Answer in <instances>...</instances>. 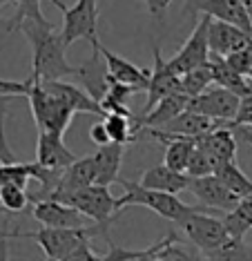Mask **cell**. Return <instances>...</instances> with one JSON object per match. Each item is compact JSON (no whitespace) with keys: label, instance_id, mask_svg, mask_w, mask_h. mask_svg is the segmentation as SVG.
Segmentation results:
<instances>
[{"label":"cell","instance_id":"cell-1","mask_svg":"<svg viewBox=\"0 0 252 261\" xmlns=\"http://www.w3.org/2000/svg\"><path fill=\"white\" fill-rule=\"evenodd\" d=\"M20 32L32 45V76L36 81H63L65 76L79 74V67L67 63V45L61 32H54L52 22L25 20Z\"/></svg>","mask_w":252,"mask_h":261},{"label":"cell","instance_id":"cell-2","mask_svg":"<svg viewBox=\"0 0 252 261\" xmlns=\"http://www.w3.org/2000/svg\"><path fill=\"white\" fill-rule=\"evenodd\" d=\"M121 186L125 188V194L118 197V205L121 210L125 205H143L147 210L157 212L163 219H170V221H183L188 215L196 210H203V207H196V205H190L181 201L177 194L172 192H161V190H152V188H145L136 181H118Z\"/></svg>","mask_w":252,"mask_h":261},{"label":"cell","instance_id":"cell-3","mask_svg":"<svg viewBox=\"0 0 252 261\" xmlns=\"http://www.w3.org/2000/svg\"><path fill=\"white\" fill-rule=\"evenodd\" d=\"M110 232V223H92V225H81V228H40L36 232H25L20 237L34 239L40 248L45 250L47 257L52 259H65L71 250L85 243L89 239H94L96 234H105Z\"/></svg>","mask_w":252,"mask_h":261},{"label":"cell","instance_id":"cell-4","mask_svg":"<svg viewBox=\"0 0 252 261\" xmlns=\"http://www.w3.org/2000/svg\"><path fill=\"white\" fill-rule=\"evenodd\" d=\"M25 98L29 100L36 127L45 129V132L65 134V129L69 127V123H71V118H74L76 112L71 110L63 98H58L56 94H52L43 83L36 81L34 76H32V85H29V92H27Z\"/></svg>","mask_w":252,"mask_h":261},{"label":"cell","instance_id":"cell-5","mask_svg":"<svg viewBox=\"0 0 252 261\" xmlns=\"http://www.w3.org/2000/svg\"><path fill=\"white\" fill-rule=\"evenodd\" d=\"M63 11V29L61 36L65 45H74L76 40H89L92 45H98V5L96 0H76L67 7L61 0H52Z\"/></svg>","mask_w":252,"mask_h":261},{"label":"cell","instance_id":"cell-6","mask_svg":"<svg viewBox=\"0 0 252 261\" xmlns=\"http://www.w3.org/2000/svg\"><path fill=\"white\" fill-rule=\"evenodd\" d=\"M179 228H181L183 234L199 248L201 254L219 250L221 246H225V243L232 239L230 232H228L225 221L219 217H212L208 207L188 215L183 221H179Z\"/></svg>","mask_w":252,"mask_h":261},{"label":"cell","instance_id":"cell-7","mask_svg":"<svg viewBox=\"0 0 252 261\" xmlns=\"http://www.w3.org/2000/svg\"><path fill=\"white\" fill-rule=\"evenodd\" d=\"M63 201L83 212L92 223H112L114 217L121 212L118 197H114L107 186H100V183H92L79 192H71Z\"/></svg>","mask_w":252,"mask_h":261},{"label":"cell","instance_id":"cell-8","mask_svg":"<svg viewBox=\"0 0 252 261\" xmlns=\"http://www.w3.org/2000/svg\"><path fill=\"white\" fill-rule=\"evenodd\" d=\"M208 27H210V16H203V18L196 22V27L192 29L190 38L183 43V47L167 61L177 74H185V72H190V69L199 67V65H206L210 61Z\"/></svg>","mask_w":252,"mask_h":261},{"label":"cell","instance_id":"cell-9","mask_svg":"<svg viewBox=\"0 0 252 261\" xmlns=\"http://www.w3.org/2000/svg\"><path fill=\"white\" fill-rule=\"evenodd\" d=\"M239 103H241V96L221 85H210L206 92H201L199 96L190 98V110L199 112V114H206L210 118H217V121H232L237 116Z\"/></svg>","mask_w":252,"mask_h":261},{"label":"cell","instance_id":"cell-10","mask_svg":"<svg viewBox=\"0 0 252 261\" xmlns=\"http://www.w3.org/2000/svg\"><path fill=\"white\" fill-rule=\"evenodd\" d=\"M188 14H203L214 20H225L252 34V18L241 0H185Z\"/></svg>","mask_w":252,"mask_h":261},{"label":"cell","instance_id":"cell-11","mask_svg":"<svg viewBox=\"0 0 252 261\" xmlns=\"http://www.w3.org/2000/svg\"><path fill=\"white\" fill-rule=\"evenodd\" d=\"M188 190L206 207H210V210H214V212H221V215L230 212L232 207L241 201V197H237V194L232 192V190L228 188L217 174L190 179V188Z\"/></svg>","mask_w":252,"mask_h":261},{"label":"cell","instance_id":"cell-12","mask_svg":"<svg viewBox=\"0 0 252 261\" xmlns=\"http://www.w3.org/2000/svg\"><path fill=\"white\" fill-rule=\"evenodd\" d=\"M152 54H154V67H152V74H149L147 103H145V108H143V114H147V112L152 110L161 98L183 92V87H181V74H177L170 67V63H167L165 58H163V54H161L159 45H154Z\"/></svg>","mask_w":252,"mask_h":261},{"label":"cell","instance_id":"cell-13","mask_svg":"<svg viewBox=\"0 0 252 261\" xmlns=\"http://www.w3.org/2000/svg\"><path fill=\"white\" fill-rule=\"evenodd\" d=\"M32 217L36 221L43 223L45 228H81V225H85V221H89L74 205L58 201V199L36 201Z\"/></svg>","mask_w":252,"mask_h":261},{"label":"cell","instance_id":"cell-14","mask_svg":"<svg viewBox=\"0 0 252 261\" xmlns=\"http://www.w3.org/2000/svg\"><path fill=\"white\" fill-rule=\"evenodd\" d=\"M76 79L81 81L83 90H85L94 100H103L110 90V72H107V63L100 54V43L92 45V56L79 67Z\"/></svg>","mask_w":252,"mask_h":261},{"label":"cell","instance_id":"cell-15","mask_svg":"<svg viewBox=\"0 0 252 261\" xmlns=\"http://www.w3.org/2000/svg\"><path fill=\"white\" fill-rule=\"evenodd\" d=\"M208 40H210V54L225 58L228 54H232V51L248 45L252 40V34L237 25H232V22L210 18Z\"/></svg>","mask_w":252,"mask_h":261},{"label":"cell","instance_id":"cell-16","mask_svg":"<svg viewBox=\"0 0 252 261\" xmlns=\"http://www.w3.org/2000/svg\"><path fill=\"white\" fill-rule=\"evenodd\" d=\"M76 159L79 156H76V154L65 145L63 134L38 129V141H36V161H38L40 165H47V168H54V170H67Z\"/></svg>","mask_w":252,"mask_h":261},{"label":"cell","instance_id":"cell-17","mask_svg":"<svg viewBox=\"0 0 252 261\" xmlns=\"http://www.w3.org/2000/svg\"><path fill=\"white\" fill-rule=\"evenodd\" d=\"M100 54H103L105 63H107V72H110V81H118V83H125V85H132L136 92H147V85H149V74L152 69H141L136 67L134 63L125 61L123 56L114 54L107 47L100 45Z\"/></svg>","mask_w":252,"mask_h":261},{"label":"cell","instance_id":"cell-18","mask_svg":"<svg viewBox=\"0 0 252 261\" xmlns=\"http://www.w3.org/2000/svg\"><path fill=\"white\" fill-rule=\"evenodd\" d=\"M223 123H228V121H217V118H210L206 114H199V112L188 108L177 118H172L165 125L154 127V129H159V132H163V134H172V136H192V139H196V136H201L206 132H212L214 127L223 125Z\"/></svg>","mask_w":252,"mask_h":261},{"label":"cell","instance_id":"cell-19","mask_svg":"<svg viewBox=\"0 0 252 261\" xmlns=\"http://www.w3.org/2000/svg\"><path fill=\"white\" fill-rule=\"evenodd\" d=\"M92 183H96V161H94V154H89V156L76 159V161L63 172L61 186H58L56 194H54L52 199L63 201L67 194L79 192V190L92 186Z\"/></svg>","mask_w":252,"mask_h":261},{"label":"cell","instance_id":"cell-20","mask_svg":"<svg viewBox=\"0 0 252 261\" xmlns=\"http://www.w3.org/2000/svg\"><path fill=\"white\" fill-rule=\"evenodd\" d=\"M40 83H43V81H40ZM43 85L52 94H56L58 98H63L74 112H87V114H96V116H100V118L107 116V112L103 110V105H100L98 100H94L85 90L71 85V83H65V81H45Z\"/></svg>","mask_w":252,"mask_h":261},{"label":"cell","instance_id":"cell-21","mask_svg":"<svg viewBox=\"0 0 252 261\" xmlns=\"http://www.w3.org/2000/svg\"><path fill=\"white\" fill-rule=\"evenodd\" d=\"M125 145L123 143H107L98 145V150L94 152L96 161V183L110 188L112 183H118V172H121Z\"/></svg>","mask_w":252,"mask_h":261},{"label":"cell","instance_id":"cell-22","mask_svg":"<svg viewBox=\"0 0 252 261\" xmlns=\"http://www.w3.org/2000/svg\"><path fill=\"white\" fill-rule=\"evenodd\" d=\"M139 183L145 188H152V190H161V192L179 194L190 188V176L185 174V172H177V170L167 168L165 163H161V165H154V168L143 172Z\"/></svg>","mask_w":252,"mask_h":261},{"label":"cell","instance_id":"cell-23","mask_svg":"<svg viewBox=\"0 0 252 261\" xmlns=\"http://www.w3.org/2000/svg\"><path fill=\"white\" fill-rule=\"evenodd\" d=\"M188 105H190V96H188V94H183V92L161 98L159 103L147 112V114L141 116L139 132H141V129H145V127H161V125H165L167 121H172V118H177L181 112L188 110Z\"/></svg>","mask_w":252,"mask_h":261},{"label":"cell","instance_id":"cell-24","mask_svg":"<svg viewBox=\"0 0 252 261\" xmlns=\"http://www.w3.org/2000/svg\"><path fill=\"white\" fill-rule=\"evenodd\" d=\"M210 65H212L214 85L225 87V90L235 92L239 96H250L252 94V81L245 74H239L237 69H232L223 56L210 54Z\"/></svg>","mask_w":252,"mask_h":261},{"label":"cell","instance_id":"cell-25","mask_svg":"<svg viewBox=\"0 0 252 261\" xmlns=\"http://www.w3.org/2000/svg\"><path fill=\"white\" fill-rule=\"evenodd\" d=\"M223 221L232 239H243L252 230V197H243L230 212H225Z\"/></svg>","mask_w":252,"mask_h":261},{"label":"cell","instance_id":"cell-26","mask_svg":"<svg viewBox=\"0 0 252 261\" xmlns=\"http://www.w3.org/2000/svg\"><path fill=\"white\" fill-rule=\"evenodd\" d=\"M214 174L219 176L221 181L225 183L237 197H252V181L243 174V170L237 165V161H228V163H221Z\"/></svg>","mask_w":252,"mask_h":261},{"label":"cell","instance_id":"cell-27","mask_svg":"<svg viewBox=\"0 0 252 261\" xmlns=\"http://www.w3.org/2000/svg\"><path fill=\"white\" fill-rule=\"evenodd\" d=\"M210 85H214V74H212V65L210 61L206 65H199V67L190 69V72L181 74V87L183 94L188 96H199L201 92H206Z\"/></svg>","mask_w":252,"mask_h":261},{"label":"cell","instance_id":"cell-28","mask_svg":"<svg viewBox=\"0 0 252 261\" xmlns=\"http://www.w3.org/2000/svg\"><path fill=\"white\" fill-rule=\"evenodd\" d=\"M199 261H252V248L245 246L243 239H230L219 250L201 254Z\"/></svg>","mask_w":252,"mask_h":261},{"label":"cell","instance_id":"cell-29","mask_svg":"<svg viewBox=\"0 0 252 261\" xmlns=\"http://www.w3.org/2000/svg\"><path fill=\"white\" fill-rule=\"evenodd\" d=\"M103 121H105V127H107V134H110L112 143L128 145V143L134 141V134H132V132H136V125H134V121H130L128 116L107 114Z\"/></svg>","mask_w":252,"mask_h":261},{"label":"cell","instance_id":"cell-30","mask_svg":"<svg viewBox=\"0 0 252 261\" xmlns=\"http://www.w3.org/2000/svg\"><path fill=\"white\" fill-rule=\"evenodd\" d=\"M52 3V0H49ZM25 20H36V22H49L40 11V0H16V14L14 18L7 20V32H16Z\"/></svg>","mask_w":252,"mask_h":261},{"label":"cell","instance_id":"cell-31","mask_svg":"<svg viewBox=\"0 0 252 261\" xmlns=\"http://www.w3.org/2000/svg\"><path fill=\"white\" fill-rule=\"evenodd\" d=\"M29 203L27 188H20L16 183H3L0 186V207L7 212H22Z\"/></svg>","mask_w":252,"mask_h":261},{"label":"cell","instance_id":"cell-32","mask_svg":"<svg viewBox=\"0 0 252 261\" xmlns=\"http://www.w3.org/2000/svg\"><path fill=\"white\" fill-rule=\"evenodd\" d=\"M185 174H188L190 179L214 174V163H212L210 154L203 150V147H199V145L194 147V152H192V156H190V163H188V170H185Z\"/></svg>","mask_w":252,"mask_h":261},{"label":"cell","instance_id":"cell-33","mask_svg":"<svg viewBox=\"0 0 252 261\" xmlns=\"http://www.w3.org/2000/svg\"><path fill=\"white\" fill-rule=\"evenodd\" d=\"M9 100H11V96H3V94H0V165L18 163L16 154L11 152V147L7 145V134H5V118H7Z\"/></svg>","mask_w":252,"mask_h":261},{"label":"cell","instance_id":"cell-34","mask_svg":"<svg viewBox=\"0 0 252 261\" xmlns=\"http://www.w3.org/2000/svg\"><path fill=\"white\" fill-rule=\"evenodd\" d=\"M61 261H105V254H98L92 246H89V241H85Z\"/></svg>","mask_w":252,"mask_h":261},{"label":"cell","instance_id":"cell-35","mask_svg":"<svg viewBox=\"0 0 252 261\" xmlns=\"http://www.w3.org/2000/svg\"><path fill=\"white\" fill-rule=\"evenodd\" d=\"M232 125L252 127V94H250V96H241V103H239L237 116L232 118Z\"/></svg>","mask_w":252,"mask_h":261},{"label":"cell","instance_id":"cell-36","mask_svg":"<svg viewBox=\"0 0 252 261\" xmlns=\"http://www.w3.org/2000/svg\"><path fill=\"white\" fill-rule=\"evenodd\" d=\"M143 3H145V7H147V11H149V16H152L154 20L163 22V20H165L167 9H170V5H172V0H143Z\"/></svg>","mask_w":252,"mask_h":261},{"label":"cell","instance_id":"cell-37","mask_svg":"<svg viewBox=\"0 0 252 261\" xmlns=\"http://www.w3.org/2000/svg\"><path fill=\"white\" fill-rule=\"evenodd\" d=\"M132 94H136V90L132 85H125V83H118V81H110V90H107V96L121 100V103H125Z\"/></svg>","mask_w":252,"mask_h":261},{"label":"cell","instance_id":"cell-38","mask_svg":"<svg viewBox=\"0 0 252 261\" xmlns=\"http://www.w3.org/2000/svg\"><path fill=\"white\" fill-rule=\"evenodd\" d=\"M89 141H92L94 145H107V143H112L110 134H107V127H105V121L94 123V125L89 127Z\"/></svg>","mask_w":252,"mask_h":261},{"label":"cell","instance_id":"cell-39","mask_svg":"<svg viewBox=\"0 0 252 261\" xmlns=\"http://www.w3.org/2000/svg\"><path fill=\"white\" fill-rule=\"evenodd\" d=\"M9 237L11 234H7V232L0 234V261H9V243H7Z\"/></svg>","mask_w":252,"mask_h":261},{"label":"cell","instance_id":"cell-40","mask_svg":"<svg viewBox=\"0 0 252 261\" xmlns=\"http://www.w3.org/2000/svg\"><path fill=\"white\" fill-rule=\"evenodd\" d=\"M243 3V7L248 9V14H250V18H252V0H241Z\"/></svg>","mask_w":252,"mask_h":261},{"label":"cell","instance_id":"cell-41","mask_svg":"<svg viewBox=\"0 0 252 261\" xmlns=\"http://www.w3.org/2000/svg\"><path fill=\"white\" fill-rule=\"evenodd\" d=\"M11 3H16V0H0V9H3L5 5H11Z\"/></svg>","mask_w":252,"mask_h":261},{"label":"cell","instance_id":"cell-42","mask_svg":"<svg viewBox=\"0 0 252 261\" xmlns=\"http://www.w3.org/2000/svg\"><path fill=\"white\" fill-rule=\"evenodd\" d=\"M45 261H58V259H52V257H47V259H45Z\"/></svg>","mask_w":252,"mask_h":261},{"label":"cell","instance_id":"cell-43","mask_svg":"<svg viewBox=\"0 0 252 261\" xmlns=\"http://www.w3.org/2000/svg\"><path fill=\"white\" fill-rule=\"evenodd\" d=\"M3 183H5V181H3V174H0V186H3Z\"/></svg>","mask_w":252,"mask_h":261},{"label":"cell","instance_id":"cell-44","mask_svg":"<svg viewBox=\"0 0 252 261\" xmlns=\"http://www.w3.org/2000/svg\"><path fill=\"white\" fill-rule=\"evenodd\" d=\"M248 79H250V81H252V69H250V74H248Z\"/></svg>","mask_w":252,"mask_h":261},{"label":"cell","instance_id":"cell-45","mask_svg":"<svg viewBox=\"0 0 252 261\" xmlns=\"http://www.w3.org/2000/svg\"><path fill=\"white\" fill-rule=\"evenodd\" d=\"M0 25H3V20H0Z\"/></svg>","mask_w":252,"mask_h":261},{"label":"cell","instance_id":"cell-46","mask_svg":"<svg viewBox=\"0 0 252 261\" xmlns=\"http://www.w3.org/2000/svg\"><path fill=\"white\" fill-rule=\"evenodd\" d=\"M0 232H3V230H0Z\"/></svg>","mask_w":252,"mask_h":261}]
</instances>
